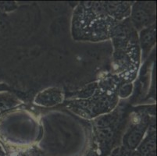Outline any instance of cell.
<instances>
[{
    "label": "cell",
    "instance_id": "6da1fadb",
    "mask_svg": "<svg viewBox=\"0 0 157 156\" xmlns=\"http://www.w3.org/2000/svg\"><path fill=\"white\" fill-rule=\"evenodd\" d=\"M130 21L133 28L141 30L155 24V5L152 2H136L132 4Z\"/></svg>",
    "mask_w": 157,
    "mask_h": 156
},
{
    "label": "cell",
    "instance_id": "7a4b0ae2",
    "mask_svg": "<svg viewBox=\"0 0 157 156\" xmlns=\"http://www.w3.org/2000/svg\"><path fill=\"white\" fill-rule=\"evenodd\" d=\"M149 126L147 116L140 115L137 121L132 122L131 127L123 137V147L130 151H135L146 134Z\"/></svg>",
    "mask_w": 157,
    "mask_h": 156
},
{
    "label": "cell",
    "instance_id": "3957f363",
    "mask_svg": "<svg viewBox=\"0 0 157 156\" xmlns=\"http://www.w3.org/2000/svg\"><path fill=\"white\" fill-rule=\"evenodd\" d=\"M105 14L113 21H122L130 17L132 4L128 2H102Z\"/></svg>",
    "mask_w": 157,
    "mask_h": 156
},
{
    "label": "cell",
    "instance_id": "277c9868",
    "mask_svg": "<svg viewBox=\"0 0 157 156\" xmlns=\"http://www.w3.org/2000/svg\"><path fill=\"white\" fill-rule=\"evenodd\" d=\"M63 98L62 90L57 88H49L38 93L35 98V102L41 106L52 107L62 102Z\"/></svg>",
    "mask_w": 157,
    "mask_h": 156
},
{
    "label": "cell",
    "instance_id": "5b68a950",
    "mask_svg": "<svg viewBox=\"0 0 157 156\" xmlns=\"http://www.w3.org/2000/svg\"><path fill=\"white\" fill-rule=\"evenodd\" d=\"M156 40V29L155 24L143 28L139 33L140 47L142 48V56L145 58L148 52L155 44Z\"/></svg>",
    "mask_w": 157,
    "mask_h": 156
},
{
    "label": "cell",
    "instance_id": "8992f818",
    "mask_svg": "<svg viewBox=\"0 0 157 156\" xmlns=\"http://www.w3.org/2000/svg\"><path fill=\"white\" fill-rule=\"evenodd\" d=\"M151 130L152 131H148L147 135L144 137L136 149V151L142 156H152L155 154V150H156L155 130L154 127H151Z\"/></svg>",
    "mask_w": 157,
    "mask_h": 156
},
{
    "label": "cell",
    "instance_id": "52a82bcc",
    "mask_svg": "<svg viewBox=\"0 0 157 156\" xmlns=\"http://www.w3.org/2000/svg\"><path fill=\"white\" fill-rule=\"evenodd\" d=\"M20 104L19 99L11 92L0 93V113L16 108Z\"/></svg>",
    "mask_w": 157,
    "mask_h": 156
},
{
    "label": "cell",
    "instance_id": "ba28073f",
    "mask_svg": "<svg viewBox=\"0 0 157 156\" xmlns=\"http://www.w3.org/2000/svg\"><path fill=\"white\" fill-rule=\"evenodd\" d=\"M113 135V129L111 127V126L104 128L98 129L97 131V137L99 142L105 143L107 141H109Z\"/></svg>",
    "mask_w": 157,
    "mask_h": 156
},
{
    "label": "cell",
    "instance_id": "9c48e42d",
    "mask_svg": "<svg viewBox=\"0 0 157 156\" xmlns=\"http://www.w3.org/2000/svg\"><path fill=\"white\" fill-rule=\"evenodd\" d=\"M115 121V116L114 115H105L101 117H98L95 120V126L97 129L104 128V127H109Z\"/></svg>",
    "mask_w": 157,
    "mask_h": 156
},
{
    "label": "cell",
    "instance_id": "30bf717a",
    "mask_svg": "<svg viewBox=\"0 0 157 156\" xmlns=\"http://www.w3.org/2000/svg\"><path fill=\"white\" fill-rule=\"evenodd\" d=\"M17 6L15 2H10V1H0V12H11L15 10Z\"/></svg>",
    "mask_w": 157,
    "mask_h": 156
},
{
    "label": "cell",
    "instance_id": "8fae6325",
    "mask_svg": "<svg viewBox=\"0 0 157 156\" xmlns=\"http://www.w3.org/2000/svg\"><path fill=\"white\" fill-rule=\"evenodd\" d=\"M131 151L127 150L124 147H119V148H116L112 152L111 156H128Z\"/></svg>",
    "mask_w": 157,
    "mask_h": 156
},
{
    "label": "cell",
    "instance_id": "7c38bea8",
    "mask_svg": "<svg viewBox=\"0 0 157 156\" xmlns=\"http://www.w3.org/2000/svg\"><path fill=\"white\" fill-rule=\"evenodd\" d=\"M11 92V88L6 84L0 83V93Z\"/></svg>",
    "mask_w": 157,
    "mask_h": 156
},
{
    "label": "cell",
    "instance_id": "4fadbf2b",
    "mask_svg": "<svg viewBox=\"0 0 157 156\" xmlns=\"http://www.w3.org/2000/svg\"><path fill=\"white\" fill-rule=\"evenodd\" d=\"M9 156H28V154H24V153L17 152V153H13V154L10 153Z\"/></svg>",
    "mask_w": 157,
    "mask_h": 156
},
{
    "label": "cell",
    "instance_id": "5bb4252c",
    "mask_svg": "<svg viewBox=\"0 0 157 156\" xmlns=\"http://www.w3.org/2000/svg\"><path fill=\"white\" fill-rule=\"evenodd\" d=\"M128 156H142V155H141V154H140L139 153H138V151L135 150V151H131V152H130V154H129V155H128Z\"/></svg>",
    "mask_w": 157,
    "mask_h": 156
},
{
    "label": "cell",
    "instance_id": "9a60e30c",
    "mask_svg": "<svg viewBox=\"0 0 157 156\" xmlns=\"http://www.w3.org/2000/svg\"><path fill=\"white\" fill-rule=\"evenodd\" d=\"M0 156H6V153H5V151H4L3 148H2L1 144H0Z\"/></svg>",
    "mask_w": 157,
    "mask_h": 156
},
{
    "label": "cell",
    "instance_id": "2e32d148",
    "mask_svg": "<svg viewBox=\"0 0 157 156\" xmlns=\"http://www.w3.org/2000/svg\"><path fill=\"white\" fill-rule=\"evenodd\" d=\"M0 13H1V12H0Z\"/></svg>",
    "mask_w": 157,
    "mask_h": 156
}]
</instances>
